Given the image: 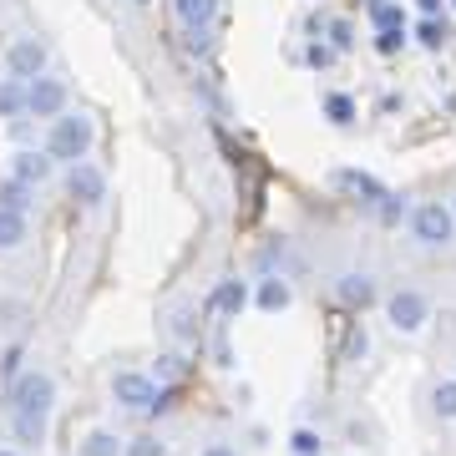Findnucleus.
<instances>
[{
	"instance_id": "f257e3e1",
	"label": "nucleus",
	"mask_w": 456,
	"mask_h": 456,
	"mask_svg": "<svg viewBox=\"0 0 456 456\" xmlns=\"http://www.w3.org/2000/svg\"><path fill=\"white\" fill-rule=\"evenodd\" d=\"M92 142H97V122H92L86 112H66V117H56V122H51L46 152L56 158V163L77 167V163H86V158H92Z\"/></svg>"
},
{
	"instance_id": "f03ea898",
	"label": "nucleus",
	"mask_w": 456,
	"mask_h": 456,
	"mask_svg": "<svg viewBox=\"0 0 456 456\" xmlns=\"http://www.w3.org/2000/svg\"><path fill=\"white\" fill-rule=\"evenodd\" d=\"M411 239L421 248H452L456 244V213L441 198H426L411 208Z\"/></svg>"
},
{
	"instance_id": "7ed1b4c3",
	"label": "nucleus",
	"mask_w": 456,
	"mask_h": 456,
	"mask_svg": "<svg viewBox=\"0 0 456 456\" xmlns=\"http://www.w3.org/2000/svg\"><path fill=\"white\" fill-rule=\"evenodd\" d=\"M112 401L117 406H127V411H167L173 391L158 386V380L142 375V370H117L112 375Z\"/></svg>"
},
{
	"instance_id": "20e7f679",
	"label": "nucleus",
	"mask_w": 456,
	"mask_h": 456,
	"mask_svg": "<svg viewBox=\"0 0 456 456\" xmlns=\"http://www.w3.org/2000/svg\"><path fill=\"white\" fill-rule=\"evenodd\" d=\"M71 112V86L61 82V77H36V82H26V117H36V122H56V117Z\"/></svg>"
},
{
	"instance_id": "39448f33",
	"label": "nucleus",
	"mask_w": 456,
	"mask_h": 456,
	"mask_svg": "<svg viewBox=\"0 0 456 456\" xmlns=\"http://www.w3.org/2000/svg\"><path fill=\"white\" fill-rule=\"evenodd\" d=\"M11 411H51L56 406V380H51V370H41V365H31V370H20L16 380H11Z\"/></svg>"
},
{
	"instance_id": "423d86ee",
	"label": "nucleus",
	"mask_w": 456,
	"mask_h": 456,
	"mask_svg": "<svg viewBox=\"0 0 456 456\" xmlns=\"http://www.w3.org/2000/svg\"><path fill=\"white\" fill-rule=\"evenodd\" d=\"M46 61H51V46L41 36H16V41L5 46V77H16V82L46 77Z\"/></svg>"
},
{
	"instance_id": "0eeeda50",
	"label": "nucleus",
	"mask_w": 456,
	"mask_h": 456,
	"mask_svg": "<svg viewBox=\"0 0 456 456\" xmlns=\"http://www.w3.org/2000/svg\"><path fill=\"white\" fill-rule=\"evenodd\" d=\"M386 320H391L395 335H421L426 320H431V305H426L421 289H395L386 299Z\"/></svg>"
},
{
	"instance_id": "6e6552de",
	"label": "nucleus",
	"mask_w": 456,
	"mask_h": 456,
	"mask_svg": "<svg viewBox=\"0 0 456 456\" xmlns=\"http://www.w3.org/2000/svg\"><path fill=\"white\" fill-rule=\"evenodd\" d=\"M66 193H71V203H82V208H97L102 198H107V173L92 158L77 167H66Z\"/></svg>"
},
{
	"instance_id": "1a4fd4ad",
	"label": "nucleus",
	"mask_w": 456,
	"mask_h": 456,
	"mask_svg": "<svg viewBox=\"0 0 456 456\" xmlns=\"http://www.w3.org/2000/svg\"><path fill=\"white\" fill-rule=\"evenodd\" d=\"M335 188H340L345 198H355V203H365V208H380V203H386V183L380 178H370V173H360V167H335Z\"/></svg>"
},
{
	"instance_id": "9d476101",
	"label": "nucleus",
	"mask_w": 456,
	"mask_h": 456,
	"mask_svg": "<svg viewBox=\"0 0 456 456\" xmlns=\"http://www.w3.org/2000/svg\"><path fill=\"white\" fill-rule=\"evenodd\" d=\"M51 173H56V158H51L46 147H41V152H36V147H16V152H11V178L26 183V188H41Z\"/></svg>"
},
{
	"instance_id": "9b49d317",
	"label": "nucleus",
	"mask_w": 456,
	"mask_h": 456,
	"mask_svg": "<svg viewBox=\"0 0 456 456\" xmlns=\"http://www.w3.org/2000/svg\"><path fill=\"white\" fill-rule=\"evenodd\" d=\"M208 305L224 314V320H239V314L248 310V279H218Z\"/></svg>"
},
{
	"instance_id": "f8f14e48",
	"label": "nucleus",
	"mask_w": 456,
	"mask_h": 456,
	"mask_svg": "<svg viewBox=\"0 0 456 456\" xmlns=\"http://www.w3.org/2000/svg\"><path fill=\"white\" fill-rule=\"evenodd\" d=\"M335 294H340V305H350V310H365V305H375V279L365 274V269H350V274L335 279Z\"/></svg>"
},
{
	"instance_id": "ddd939ff",
	"label": "nucleus",
	"mask_w": 456,
	"mask_h": 456,
	"mask_svg": "<svg viewBox=\"0 0 456 456\" xmlns=\"http://www.w3.org/2000/svg\"><path fill=\"white\" fill-rule=\"evenodd\" d=\"M254 305H259L264 314H284L294 305V289H289V279L284 274H269L259 279V289H254Z\"/></svg>"
},
{
	"instance_id": "4468645a",
	"label": "nucleus",
	"mask_w": 456,
	"mask_h": 456,
	"mask_svg": "<svg viewBox=\"0 0 456 456\" xmlns=\"http://www.w3.org/2000/svg\"><path fill=\"white\" fill-rule=\"evenodd\" d=\"M173 16L183 20V31H213L218 0H173Z\"/></svg>"
},
{
	"instance_id": "2eb2a0df",
	"label": "nucleus",
	"mask_w": 456,
	"mask_h": 456,
	"mask_svg": "<svg viewBox=\"0 0 456 456\" xmlns=\"http://www.w3.org/2000/svg\"><path fill=\"white\" fill-rule=\"evenodd\" d=\"M11 431L20 446H41L51 431V411H11Z\"/></svg>"
},
{
	"instance_id": "dca6fc26",
	"label": "nucleus",
	"mask_w": 456,
	"mask_h": 456,
	"mask_svg": "<svg viewBox=\"0 0 456 456\" xmlns=\"http://www.w3.org/2000/svg\"><path fill=\"white\" fill-rule=\"evenodd\" d=\"M26 239H31V218H26V213L0 208V254H16V248H26Z\"/></svg>"
},
{
	"instance_id": "f3484780",
	"label": "nucleus",
	"mask_w": 456,
	"mask_h": 456,
	"mask_svg": "<svg viewBox=\"0 0 456 456\" xmlns=\"http://www.w3.org/2000/svg\"><path fill=\"white\" fill-rule=\"evenodd\" d=\"M452 20H446V16H421V20H416V46H421V51H446V46H452Z\"/></svg>"
},
{
	"instance_id": "a211bd4d",
	"label": "nucleus",
	"mask_w": 456,
	"mask_h": 456,
	"mask_svg": "<svg viewBox=\"0 0 456 456\" xmlns=\"http://www.w3.org/2000/svg\"><path fill=\"white\" fill-rule=\"evenodd\" d=\"M82 456H122L127 452V441L117 436V431H107V426H97V431H86L82 446H77Z\"/></svg>"
},
{
	"instance_id": "6ab92c4d",
	"label": "nucleus",
	"mask_w": 456,
	"mask_h": 456,
	"mask_svg": "<svg viewBox=\"0 0 456 456\" xmlns=\"http://www.w3.org/2000/svg\"><path fill=\"white\" fill-rule=\"evenodd\" d=\"M0 117H5V122H20V117H26V82L0 77Z\"/></svg>"
},
{
	"instance_id": "aec40b11",
	"label": "nucleus",
	"mask_w": 456,
	"mask_h": 456,
	"mask_svg": "<svg viewBox=\"0 0 456 456\" xmlns=\"http://www.w3.org/2000/svg\"><path fill=\"white\" fill-rule=\"evenodd\" d=\"M431 416L436 421H456V375H441L431 386Z\"/></svg>"
},
{
	"instance_id": "412c9836",
	"label": "nucleus",
	"mask_w": 456,
	"mask_h": 456,
	"mask_svg": "<svg viewBox=\"0 0 456 456\" xmlns=\"http://www.w3.org/2000/svg\"><path fill=\"white\" fill-rule=\"evenodd\" d=\"M325 117H330V127H355L360 107H355L350 92H330V97H325Z\"/></svg>"
},
{
	"instance_id": "4be33fe9",
	"label": "nucleus",
	"mask_w": 456,
	"mask_h": 456,
	"mask_svg": "<svg viewBox=\"0 0 456 456\" xmlns=\"http://www.w3.org/2000/svg\"><path fill=\"white\" fill-rule=\"evenodd\" d=\"M320 36H325V41L340 51V56H345V51H355V41H360V31H355V20H350V16L325 20V31H320Z\"/></svg>"
},
{
	"instance_id": "5701e85b",
	"label": "nucleus",
	"mask_w": 456,
	"mask_h": 456,
	"mask_svg": "<svg viewBox=\"0 0 456 456\" xmlns=\"http://www.w3.org/2000/svg\"><path fill=\"white\" fill-rule=\"evenodd\" d=\"M31 203H36V188H26V183H16V178L0 183V208H11V213H31Z\"/></svg>"
},
{
	"instance_id": "b1692460",
	"label": "nucleus",
	"mask_w": 456,
	"mask_h": 456,
	"mask_svg": "<svg viewBox=\"0 0 456 456\" xmlns=\"http://www.w3.org/2000/svg\"><path fill=\"white\" fill-rule=\"evenodd\" d=\"M320 446H325V441H320L314 426H294V431H289V452L294 456H320Z\"/></svg>"
},
{
	"instance_id": "393cba45",
	"label": "nucleus",
	"mask_w": 456,
	"mask_h": 456,
	"mask_svg": "<svg viewBox=\"0 0 456 456\" xmlns=\"http://www.w3.org/2000/svg\"><path fill=\"white\" fill-rule=\"evenodd\" d=\"M305 61H310V66H314V71H330V66L340 61V51L330 46L325 36H314L310 46H305Z\"/></svg>"
},
{
	"instance_id": "a878e982",
	"label": "nucleus",
	"mask_w": 456,
	"mask_h": 456,
	"mask_svg": "<svg viewBox=\"0 0 456 456\" xmlns=\"http://www.w3.org/2000/svg\"><path fill=\"white\" fill-rule=\"evenodd\" d=\"M167 330H173V340H183V345H193V340H198L193 310H188V305H178V310H173V320H167Z\"/></svg>"
},
{
	"instance_id": "bb28decb",
	"label": "nucleus",
	"mask_w": 456,
	"mask_h": 456,
	"mask_svg": "<svg viewBox=\"0 0 456 456\" xmlns=\"http://www.w3.org/2000/svg\"><path fill=\"white\" fill-rule=\"evenodd\" d=\"M370 20H375V31H406V16H401V5H380V11H370Z\"/></svg>"
},
{
	"instance_id": "cd10ccee",
	"label": "nucleus",
	"mask_w": 456,
	"mask_h": 456,
	"mask_svg": "<svg viewBox=\"0 0 456 456\" xmlns=\"http://www.w3.org/2000/svg\"><path fill=\"white\" fill-rule=\"evenodd\" d=\"M122 456H167V441H158V436H127V452Z\"/></svg>"
},
{
	"instance_id": "c85d7f7f",
	"label": "nucleus",
	"mask_w": 456,
	"mask_h": 456,
	"mask_svg": "<svg viewBox=\"0 0 456 456\" xmlns=\"http://www.w3.org/2000/svg\"><path fill=\"white\" fill-rule=\"evenodd\" d=\"M406 41H411L406 31H375V51H380V56H395Z\"/></svg>"
},
{
	"instance_id": "c756f323",
	"label": "nucleus",
	"mask_w": 456,
	"mask_h": 456,
	"mask_svg": "<svg viewBox=\"0 0 456 456\" xmlns=\"http://www.w3.org/2000/svg\"><path fill=\"white\" fill-rule=\"evenodd\" d=\"M365 350H370V335H365V325H355L345 340V360H365Z\"/></svg>"
},
{
	"instance_id": "7c9ffc66",
	"label": "nucleus",
	"mask_w": 456,
	"mask_h": 456,
	"mask_svg": "<svg viewBox=\"0 0 456 456\" xmlns=\"http://www.w3.org/2000/svg\"><path fill=\"white\" fill-rule=\"evenodd\" d=\"M406 208H411V203H406V198H386V203H380V218H386V224H401V218H406Z\"/></svg>"
},
{
	"instance_id": "2f4dec72",
	"label": "nucleus",
	"mask_w": 456,
	"mask_h": 456,
	"mask_svg": "<svg viewBox=\"0 0 456 456\" xmlns=\"http://www.w3.org/2000/svg\"><path fill=\"white\" fill-rule=\"evenodd\" d=\"M208 46H213V31H188V51L193 56H208Z\"/></svg>"
},
{
	"instance_id": "473e14b6",
	"label": "nucleus",
	"mask_w": 456,
	"mask_h": 456,
	"mask_svg": "<svg viewBox=\"0 0 456 456\" xmlns=\"http://www.w3.org/2000/svg\"><path fill=\"white\" fill-rule=\"evenodd\" d=\"M158 375H163V380H173V375H178V355H163V360H158ZM158 375H152V380H158Z\"/></svg>"
},
{
	"instance_id": "72a5a7b5",
	"label": "nucleus",
	"mask_w": 456,
	"mask_h": 456,
	"mask_svg": "<svg viewBox=\"0 0 456 456\" xmlns=\"http://www.w3.org/2000/svg\"><path fill=\"white\" fill-rule=\"evenodd\" d=\"M213 355H218V365H224V370L233 365V350H228V340H218V345H213Z\"/></svg>"
},
{
	"instance_id": "f704fd0d",
	"label": "nucleus",
	"mask_w": 456,
	"mask_h": 456,
	"mask_svg": "<svg viewBox=\"0 0 456 456\" xmlns=\"http://www.w3.org/2000/svg\"><path fill=\"white\" fill-rule=\"evenodd\" d=\"M198 456H239V452H233V446H224V441H213V446H203Z\"/></svg>"
},
{
	"instance_id": "c9c22d12",
	"label": "nucleus",
	"mask_w": 456,
	"mask_h": 456,
	"mask_svg": "<svg viewBox=\"0 0 456 456\" xmlns=\"http://www.w3.org/2000/svg\"><path fill=\"white\" fill-rule=\"evenodd\" d=\"M441 5H446V0H416V11H421V16H441Z\"/></svg>"
},
{
	"instance_id": "e433bc0d",
	"label": "nucleus",
	"mask_w": 456,
	"mask_h": 456,
	"mask_svg": "<svg viewBox=\"0 0 456 456\" xmlns=\"http://www.w3.org/2000/svg\"><path fill=\"white\" fill-rule=\"evenodd\" d=\"M0 456H26V452H20V446H0Z\"/></svg>"
},
{
	"instance_id": "4c0bfd02",
	"label": "nucleus",
	"mask_w": 456,
	"mask_h": 456,
	"mask_svg": "<svg viewBox=\"0 0 456 456\" xmlns=\"http://www.w3.org/2000/svg\"><path fill=\"white\" fill-rule=\"evenodd\" d=\"M365 5H370V11H380V5H386V0H365Z\"/></svg>"
},
{
	"instance_id": "58836bf2",
	"label": "nucleus",
	"mask_w": 456,
	"mask_h": 456,
	"mask_svg": "<svg viewBox=\"0 0 456 456\" xmlns=\"http://www.w3.org/2000/svg\"><path fill=\"white\" fill-rule=\"evenodd\" d=\"M452 213H456V193H452Z\"/></svg>"
},
{
	"instance_id": "ea45409f",
	"label": "nucleus",
	"mask_w": 456,
	"mask_h": 456,
	"mask_svg": "<svg viewBox=\"0 0 456 456\" xmlns=\"http://www.w3.org/2000/svg\"><path fill=\"white\" fill-rule=\"evenodd\" d=\"M137 5H147V0H137Z\"/></svg>"
},
{
	"instance_id": "a19ab883",
	"label": "nucleus",
	"mask_w": 456,
	"mask_h": 456,
	"mask_svg": "<svg viewBox=\"0 0 456 456\" xmlns=\"http://www.w3.org/2000/svg\"><path fill=\"white\" fill-rule=\"evenodd\" d=\"M452 5H456V0H452Z\"/></svg>"
}]
</instances>
